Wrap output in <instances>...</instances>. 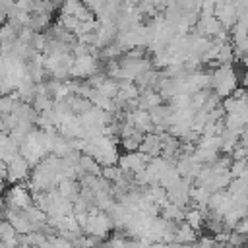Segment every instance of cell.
<instances>
[{
    "instance_id": "obj_13",
    "label": "cell",
    "mask_w": 248,
    "mask_h": 248,
    "mask_svg": "<svg viewBox=\"0 0 248 248\" xmlns=\"http://www.w3.org/2000/svg\"><path fill=\"white\" fill-rule=\"evenodd\" d=\"M229 174H231V178L246 176V159H240V161H231Z\"/></svg>"
},
{
    "instance_id": "obj_5",
    "label": "cell",
    "mask_w": 248,
    "mask_h": 248,
    "mask_svg": "<svg viewBox=\"0 0 248 248\" xmlns=\"http://www.w3.org/2000/svg\"><path fill=\"white\" fill-rule=\"evenodd\" d=\"M213 16L217 17V21L225 27V29H231L232 23L236 21V14H234V6L231 0H225L221 4H215L213 8Z\"/></svg>"
},
{
    "instance_id": "obj_15",
    "label": "cell",
    "mask_w": 248,
    "mask_h": 248,
    "mask_svg": "<svg viewBox=\"0 0 248 248\" xmlns=\"http://www.w3.org/2000/svg\"><path fill=\"white\" fill-rule=\"evenodd\" d=\"M16 234H17L16 229H14L6 219H0V240L6 242L8 238H12V236H16Z\"/></svg>"
},
{
    "instance_id": "obj_11",
    "label": "cell",
    "mask_w": 248,
    "mask_h": 248,
    "mask_svg": "<svg viewBox=\"0 0 248 248\" xmlns=\"http://www.w3.org/2000/svg\"><path fill=\"white\" fill-rule=\"evenodd\" d=\"M141 138H143V134H141V132H138V130H134L130 136L120 138L118 141H120V145L124 147V151H126V153H130V151H138V149H140Z\"/></svg>"
},
{
    "instance_id": "obj_2",
    "label": "cell",
    "mask_w": 248,
    "mask_h": 248,
    "mask_svg": "<svg viewBox=\"0 0 248 248\" xmlns=\"http://www.w3.org/2000/svg\"><path fill=\"white\" fill-rule=\"evenodd\" d=\"M95 72H101V64L97 58L85 54L79 58H74L72 66H70V78L72 79H79V78H87Z\"/></svg>"
},
{
    "instance_id": "obj_3",
    "label": "cell",
    "mask_w": 248,
    "mask_h": 248,
    "mask_svg": "<svg viewBox=\"0 0 248 248\" xmlns=\"http://www.w3.org/2000/svg\"><path fill=\"white\" fill-rule=\"evenodd\" d=\"M149 159L151 157L141 153V151H130L126 155H118V163L116 165H118V169L122 172H138V170L147 167Z\"/></svg>"
},
{
    "instance_id": "obj_6",
    "label": "cell",
    "mask_w": 248,
    "mask_h": 248,
    "mask_svg": "<svg viewBox=\"0 0 248 248\" xmlns=\"http://www.w3.org/2000/svg\"><path fill=\"white\" fill-rule=\"evenodd\" d=\"M138 151H141V153H145V155H149V157L161 155V138H159V134H155V132L143 134Z\"/></svg>"
},
{
    "instance_id": "obj_8",
    "label": "cell",
    "mask_w": 248,
    "mask_h": 248,
    "mask_svg": "<svg viewBox=\"0 0 248 248\" xmlns=\"http://www.w3.org/2000/svg\"><path fill=\"white\" fill-rule=\"evenodd\" d=\"M159 215H161L163 221H170V223H180V221H184V209L178 207V205H174V203H170V202H167V203L159 209Z\"/></svg>"
},
{
    "instance_id": "obj_12",
    "label": "cell",
    "mask_w": 248,
    "mask_h": 248,
    "mask_svg": "<svg viewBox=\"0 0 248 248\" xmlns=\"http://www.w3.org/2000/svg\"><path fill=\"white\" fill-rule=\"evenodd\" d=\"M97 91H99V93H103L105 97H110V99H112V97L118 93V81H116V79L107 78V79L97 87Z\"/></svg>"
},
{
    "instance_id": "obj_9",
    "label": "cell",
    "mask_w": 248,
    "mask_h": 248,
    "mask_svg": "<svg viewBox=\"0 0 248 248\" xmlns=\"http://www.w3.org/2000/svg\"><path fill=\"white\" fill-rule=\"evenodd\" d=\"M50 23V14L48 12H29V27L33 31H43Z\"/></svg>"
},
{
    "instance_id": "obj_7",
    "label": "cell",
    "mask_w": 248,
    "mask_h": 248,
    "mask_svg": "<svg viewBox=\"0 0 248 248\" xmlns=\"http://www.w3.org/2000/svg\"><path fill=\"white\" fill-rule=\"evenodd\" d=\"M196 240H198V231H194L190 225L180 221L174 231V242L176 244H194Z\"/></svg>"
},
{
    "instance_id": "obj_14",
    "label": "cell",
    "mask_w": 248,
    "mask_h": 248,
    "mask_svg": "<svg viewBox=\"0 0 248 248\" xmlns=\"http://www.w3.org/2000/svg\"><path fill=\"white\" fill-rule=\"evenodd\" d=\"M120 174H122V170L118 169V165L101 167V172H99V176H103V178H105V180H108V182H114L116 178H120Z\"/></svg>"
},
{
    "instance_id": "obj_1",
    "label": "cell",
    "mask_w": 248,
    "mask_h": 248,
    "mask_svg": "<svg viewBox=\"0 0 248 248\" xmlns=\"http://www.w3.org/2000/svg\"><path fill=\"white\" fill-rule=\"evenodd\" d=\"M6 182H10V184H19V182H23V180H27L29 178V174H31V167H29V163L25 161V157L23 155H16L8 165H6Z\"/></svg>"
},
{
    "instance_id": "obj_4",
    "label": "cell",
    "mask_w": 248,
    "mask_h": 248,
    "mask_svg": "<svg viewBox=\"0 0 248 248\" xmlns=\"http://www.w3.org/2000/svg\"><path fill=\"white\" fill-rule=\"evenodd\" d=\"M4 202H6L4 205L10 207V209H25V207H29V205L33 203V202H31V194H29V190H27L25 186H21V184L12 186V188L8 190Z\"/></svg>"
},
{
    "instance_id": "obj_10",
    "label": "cell",
    "mask_w": 248,
    "mask_h": 248,
    "mask_svg": "<svg viewBox=\"0 0 248 248\" xmlns=\"http://www.w3.org/2000/svg\"><path fill=\"white\" fill-rule=\"evenodd\" d=\"M184 223L190 225L194 231H200L203 227V215L198 207H186L184 209Z\"/></svg>"
}]
</instances>
